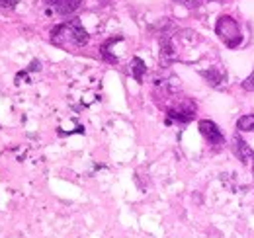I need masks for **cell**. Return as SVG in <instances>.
Wrapping results in <instances>:
<instances>
[{"label":"cell","mask_w":254,"mask_h":238,"mask_svg":"<svg viewBox=\"0 0 254 238\" xmlns=\"http://www.w3.org/2000/svg\"><path fill=\"white\" fill-rule=\"evenodd\" d=\"M215 33L219 35L223 43L227 47H239L241 41H243V35L239 30V24L231 18V16H221L215 24Z\"/></svg>","instance_id":"7a4b0ae2"},{"label":"cell","mask_w":254,"mask_h":238,"mask_svg":"<svg viewBox=\"0 0 254 238\" xmlns=\"http://www.w3.org/2000/svg\"><path fill=\"white\" fill-rule=\"evenodd\" d=\"M237 129L241 133H251L254 131V114H249V116H243V118L237 121Z\"/></svg>","instance_id":"9c48e42d"},{"label":"cell","mask_w":254,"mask_h":238,"mask_svg":"<svg viewBox=\"0 0 254 238\" xmlns=\"http://www.w3.org/2000/svg\"><path fill=\"white\" fill-rule=\"evenodd\" d=\"M131 72H133V76H135L137 82H143V74L147 72V66H145L143 59L135 57V59L131 60Z\"/></svg>","instance_id":"ba28073f"},{"label":"cell","mask_w":254,"mask_h":238,"mask_svg":"<svg viewBox=\"0 0 254 238\" xmlns=\"http://www.w3.org/2000/svg\"><path fill=\"white\" fill-rule=\"evenodd\" d=\"M176 2H182V4H186V6H195L199 0H176Z\"/></svg>","instance_id":"4fadbf2b"},{"label":"cell","mask_w":254,"mask_h":238,"mask_svg":"<svg viewBox=\"0 0 254 238\" xmlns=\"http://www.w3.org/2000/svg\"><path fill=\"white\" fill-rule=\"evenodd\" d=\"M201 76H203L211 86H219L223 82V78H225V72L219 70L217 66H211L209 70H201Z\"/></svg>","instance_id":"52a82bcc"},{"label":"cell","mask_w":254,"mask_h":238,"mask_svg":"<svg viewBox=\"0 0 254 238\" xmlns=\"http://www.w3.org/2000/svg\"><path fill=\"white\" fill-rule=\"evenodd\" d=\"M100 2H106V0H100Z\"/></svg>","instance_id":"9a60e30c"},{"label":"cell","mask_w":254,"mask_h":238,"mask_svg":"<svg viewBox=\"0 0 254 238\" xmlns=\"http://www.w3.org/2000/svg\"><path fill=\"white\" fill-rule=\"evenodd\" d=\"M197 127H199V133L205 137V141H207L211 147L219 149L223 143H225V137H223L221 129H219L213 121H209V119H201V121L197 123Z\"/></svg>","instance_id":"3957f363"},{"label":"cell","mask_w":254,"mask_h":238,"mask_svg":"<svg viewBox=\"0 0 254 238\" xmlns=\"http://www.w3.org/2000/svg\"><path fill=\"white\" fill-rule=\"evenodd\" d=\"M16 2H18V0H0V8H8V10H12V8L16 6Z\"/></svg>","instance_id":"7c38bea8"},{"label":"cell","mask_w":254,"mask_h":238,"mask_svg":"<svg viewBox=\"0 0 254 238\" xmlns=\"http://www.w3.org/2000/svg\"><path fill=\"white\" fill-rule=\"evenodd\" d=\"M160 53L164 59H172L174 57V47H172V41L168 35H162L160 37Z\"/></svg>","instance_id":"30bf717a"},{"label":"cell","mask_w":254,"mask_h":238,"mask_svg":"<svg viewBox=\"0 0 254 238\" xmlns=\"http://www.w3.org/2000/svg\"><path fill=\"white\" fill-rule=\"evenodd\" d=\"M166 114H168V119H176L180 123H188V121L193 119L195 104L190 102V100H186V98H182V102L178 106H174V108H168Z\"/></svg>","instance_id":"277c9868"},{"label":"cell","mask_w":254,"mask_h":238,"mask_svg":"<svg viewBox=\"0 0 254 238\" xmlns=\"http://www.w3.org/2000/svg\"><path fill=\"white\" fill-rule=\"evenodd\" d=\"M57 14H61V16H68V14H72V12H76L78 8H80V4H82V0H45Z\"/></svg>","instance_id":"5b68a950"},{"label":"cell","mask_w":254,"mask_h":238,"mask_svg":"<svg viewBox=\"0 0 254 238\" xmlns=\"http://www.w3.org/2000/svg\"><path fill=\"white\" fill-rule=\"evenodd\" d=\"M253 174H254V154H253Z\"/></svg>","instance_id":"5bb4252c"},{"label":"cell","mask_w":254,"mask_h":238,"mask_svg":"<svg viewBox=\"0 0 254 238\" xmlns=\"http://www.w3.org/2000/svg\"><path fill=\"white\" fill-rule=\"evenodd\" d=\"M243 88L247 90V92H254V70L251 72V76L243 82Z\"/></svg>","instance_id":"8fae6325"},{"label":"cell","mask_w":254,"mask_h":238,"mask_svg":"<svg viewBox=\"0 0 254 238\" xmlns=\"http://www.w3.org/2000/svg\"><path fill=\"white\" fill-rule=\"evenodd\" d=\"M51 41L57 45H86L88 43V33L82 28L80 20H70L66 24H61L51 30Z\"/></svg>","instance_id":"6da1fadb"},{"label":"cell","mask_w":254,"mask_h":238,"mask_svg":"<svg viewBox=\"0 0 254 238\" xmlns=\"http://www.w3.org/2000/svg\"><path fill=\"white\" fill-rule=\"evenodd\" d=\"M231 149H233V152H235V156L245 164V162H249V160H253V150H251V147L243 141V137L241 135H235L233 137V145H231Z\"/></svg>","instance_id":"8992f818"}]
</instances>
